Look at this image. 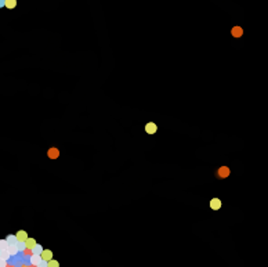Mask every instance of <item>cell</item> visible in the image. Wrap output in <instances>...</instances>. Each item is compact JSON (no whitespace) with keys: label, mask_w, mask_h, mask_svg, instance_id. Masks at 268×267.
Segmentation results:
<instances>
[{"label":"cell","mask_w":268,"mask_h":267,"mask_svg":"<svg viewBox=\"0 0 268 267\" xmlns=\"http://www.w3.org/2000/svg\"><path fill=\"white\" fill-rule=\"evenodd\" d=\"M209 205H210V209L212 210H220V208H221V199L220 198H213L212 201L209 202Z\"/></svg>","instance_id":"obj_1"},{"label":"cell","mask_w":268,"mask_h":267,"mask_svg":"<svg viewBox=\"0 0 268 267\" xmlns=\"http://www.w3.org/2000/svg\"><path fill=\"white\" fill-rule=\"evenodd\" d=\"M145 132H147L148 134H155L158 132V125L154 123V122H148V123L145 125Z\"/></svg>","instance_id":"obj_2"},{"label":"cell","mask_w":268,"mask_h":267,"mask_svg":"<svg viewBox=\"0 0 268 267\" xmlns=\"http://www.w3.org/2000/svg\"><path fill=\"white\" fill-rule=\"evenodd\" d=\"M47 156H49L50 159H57L59 156V150L57 147H51V148L47 151Z\"/></svg>","instance_id":"obj_3"},{"label":"cell","mask_w":268,"mask_h":267,"mask_svg":"<svg viewBox=\"0 0 268 267\" xmlns=\"http://www.w3.org/2000/svg\"><path fill=\"white\" fill-rule=\"evenodd\" d=\"M229 173H231V169L227 166H221L219 169V172H217V174H219L221 179H227V177L229 176Z\"/></svg>","instance_id":"obj_4"},{"label":"cell","mask_w":268,"mask_h":267,"mask_svg":"<svg viewBox=\"0 0 268 267\" xmlns=\"http://www.w3.org/2000/svg\"><path fill=\"white\" fill-rule=\"evenodd\" d=\"M40 257H42V260L44 262H49L53 259V251H50V249H43L42 253H40Z\"/></svg>","instance_id":"obj_5"},{"label":"cell","mask_w":268,"mask_h":267,"mask_svg":"<svg viewBox=\"0 0 268 267\" xmlns=\"http://www.w3.org/2000/svg\"><path fill=\"white\" fill-rule=\"evenodd\" d=\"M231 35L234 36V37H242V35H243V29H242V26H234L231 29Z\"/></svg>","instance_id":"obj_6"},{"label":"cell","mask_w":268,"mask_h":267,"mask_svg":"<svg viewBox=\"0 0 268 267\" xmlns=\"http://www.w3.org/2000/svg\"><path fill=\"white\" fill-rule=\"evenodd\" d=\"M15 238H17V242H25V239L28 238V233L24 231V230H20L15 234Z\"/></svg>","instance_id":"obj_7"},{"label":"cell","mask_w":268,"mask_h":267,"mask_svg":"<svg viewBox=\"0 0 268 267\" xmlns=\"http://www.w3.org/2000/svg\"><path fill=\"white\" fill-rule=\"evenodd\" d=\"M29 262H30L32 266H37V264L42 262V257H40V255H35V253H33L32 256L29 257Z\"/></svg>","instance_id":"obj_8"},{"label":"cell","mask_w":268,"mask_h":267,"mask_svg":"<svg viewBox=\"0 0 268 267\" xmlns=\"http://www.w3.org/2000/svg\"><path fill=\"white\" fill-rule=\"evenodd\" d=\"M36 244H37V242H36V239H35V238H29V237H28V238L25 239V246L29 248V249H33Z\"/></svg>","instance_id":"obj_9"},{"label":"cell","mask_w":268,"mask_h":267,"mask_svg":"<svg viewBox=\"0 0 268 267\" xmlns=\"http://www.w3.org/2000/svg\"><path fill=\"white\" fill-rule=\"evenodd\" d=\"M7 252L10 253V256H15V255L18 253V249H17L15 244H8V246H7Z\"/></svg>","instance_id":"obj_10"},{"label":"cell","mask_w":268,"mask_h":267,"mask_svg":"<svg viewBox=\"0 0 268 267\" xmlns=\"http://www.w3.org/2000/svg\"><path fill=\"white\" fill-rule=\"evenodd\" d=\"M4 6H6L7 8H15L17 0H4Z\"/></svg>","instance_id":"obj_11"},{"label":"cell","mask_w":268,"mask_h":267,"mask_svg":"<svg viewBox=\"0 0 268 267\" xmlns=\"http://www.w3.org/2000/svg\"><path fill=\"white\" fill-rule=\"evenodd\" d=\"M0 257L4 259V260H8L11 256H10V253L7 252V249H3V251H0Z\"/></svg>","instance_id":"obj_12"},{"label":"cell","mask_w":268,"mask_h":267,"mask_svg":"<svg viewBox=\"0 0 268 267\" xmlns=\"http://www.w3.org/2000/svg\"><path fill=\"white\" fill-rule=\"evenodd\" d=\"M42 251H43V246H42V245H39V244H36V245H35V248L32 249V252L35 255H40V253H42Z\"/></svg>","instance_id":"obj_13"},{"label":"cell","mask_w":268,"mask_h":267,"mask_svg":"<svg viewBox=\"0 0 268 267\" xmlns=\"http://www.w3.org/2000/svg\"><path fill=\"white\" fill-rule=\"evenodd\" d=\"M47 267H59V262H58V260H54V259H51V260L47 262Z\"/></svg>","instance_id":"obj_14"},{"label":"cell","mask_w":268,"mask_h":267,"mask_svg":"<svg viewBox=\"0 0 268 267\" xmlns=\"http://www.w3.org/2000/svg\"><path fill=\"white\" fill-rule=\"evenodd\" d=\"M22 255H24V257H30L33 255V252H32V249H29V248H25L22 251Z\"/></svg>","instance_id":"obj_15"},{"label":"cell","mask_w":268,"mask_h":267,"mask_svg":"<svg viewBox=\"0 0 268 267\" xmlns=\"http://www.w3.org/2000/svg\"><path fill=\"white\" fill-rule=\"evenodd\" d=\"M6 241L8 242V244H17V238H15V235H8V237L6 238Z\"/></svg>","instance_id":"obj_16"},{"label":"cell","mask_w":268,"mask_h":267,"mask_svg":"<svg viewBox=\"0 0 268 267\" xmlns=\"http://www.w3.org/2000/svg\"><path fill=\"white\" fill-rule=\"evenodd\" d=\"M15 246H17V249H18V252H22L24 249H25V242H17L15 244Z\"/></svg>","instance_id":"obj_17"},{"label":"cell","mask_w":268,"mask_h":267,"mask_svg":"<svg viewBox=\"0 0 268 267\" xmlns=\"http://www.w3.org/2000/svg\"><path fill=\"white\" fill-rule=\"evenodd\" d=\"M8 246V242L6 239H0V251H3V249H7Z\"/></svg>","instance_id":"obj_18"},{"label":"cell","mask_w":268,"mask_h":267,"mask_svg":"<svg viewBox=\"0 0 268 267\" xmlns=\"http://www.w3.org/2000/svg\"><path fill=\"white\" fill-rule=\"evenodd\" d=\"M6 266H7V260H4V259L0 257V267H6Z\"/></svg>","instance_id":"obj_19"},{"label":"cell","mask_w":268,"mask_h":267,"mask_svg":"<svg viewBox=\"0 0 268 267\" xmlns=\"http://www.w3.org/2000/svg\"><path fill=\"white\" fill-rule=\"evenodd\" d=\"M36 267H47V262H44V260H42L39 264H37Z\"/></svg>","instance_id":"obj_20"},{"label":"cell","mask_w":268,"mask_h":267,"mask_svg":"<svg viewBox=\"0 0 268 267\" xmlns=\"http://www.w3.org/2000/svg\"><path fill=\"white\" fill-rule=\"evenodd\" d=\"M21 267H30V264H29V266H28V264H22Z\"/></svg>","instance_id":"obj_21"}]
</instances>
